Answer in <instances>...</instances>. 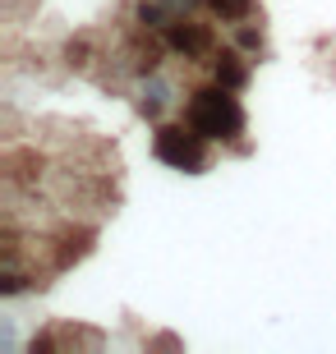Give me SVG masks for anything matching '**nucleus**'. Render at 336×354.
<instances>
[{"mask_svg": "<svg viewBox=\"0 0 336 354\" xmlns=\"http://www.w3.org/2000/svg\"><path fill=\"white\" fill-rule=\"evenodd\" d=\"M106 336L97 327H78V322H46L42 331L28 336V354H69V350H102Z\"/></svg>", "mask_w": 336, "mask_h": 354, "instance_id": "39448f33", "label": "nucleus"}, {"mask_svg": "<svg viewBox=\"0 0 336 354\" xmlns=\"http://www.w3.org/2000/svg\"><path fill=\"white\" fill-rule=\"evenodd\" d=\"M130 92H134V111H139L148 124H161V120L184 115V102H189V92H184L180 83L170 79L166 69H157V74L139 79Z\"/></svg>", "mask_w": 336, "mask_h": 354, "instance_id": "20e7f679", "label": "nucleus"}, {"mask_svg": "<svg viewBox=\"0 0 336 354\" xmlns=\"http://www.w3.org/2000/svg\"><path fill=\"white\" fill-rule=\"evenodd\" d=\"M203 10L212 14L221 28H240V24H249V19H263L258 0H203Z\"/></svg>", "mask_w": 336, "mask_h": 354, "instance_id": "6e6552de", "label": "nucleus"}, {"mask_svg": "<svg viewBox=\"0 0 336 354\" xmlns=\"http://www.w3.org/2000/svg\"><path fill=\"white\" fill-rule=\"evenodd\" d=\"M148 350H180V336H170V331H161V336H148Z\"/></svg>", "mask_w": 336, "mask_h": 354, "instance_id": "9d476101", "label": "nucleus"}, {"mask_svg": "<svg viewBox=\"0 0 336 354\" xmlns=\"http://www.w3.org/2000/svg\"><path fill=\"white\" fill-rule=\"evenodd\" d=\"M231 32V41L240 46L245 55H267V32H263V19H249V24H240V28H226Z\"/></svg>", "mask_w": 336, "mask_h": 354, "instance_id": "1a4fd4ad", "label": "nucleus"}, {"mask_svg": "<svg viewBox=\"0 0 336 354\" xmlns=\"http://www.w3.org/2000/svg\"><path fill=\"white\" fill-rule=\"evenodd\" d=\"M254 55H245L235 41H221V51L207 60V79H217L221 88H235V92H245L249 83H254Z\"/></svg>", "mask_w": 336, "mask_h": 354, "instance_id": "0eeeda50", "label": "nucleus"}, {"mask_svg": "<svg viewBox=\"0 0 336 354\" xmlns=\"http://www.w3.org/2000/svg\"><path fill=\"white\" fill-rule=\"evenodd\" d=\"M166 46L175 60H184V65H203L221 51V37H217V19L212 14H184V19H175V24L166 28Z\"/></svg>", "mask_w": 336, "mask_h": 354, "instance_id": "7ed1b4c3", "label": "nucleus"}, {"mask_svg": "<svg viewBox=\"0 0 336 354\" xmlns=\"http://www.w3.org/2000/svg\"><path fill=\"white\" fill-rule=\"evenodd\" d=\"M106 55H111L106 32L83 28V32L65 37V46H60V65H65L69 74H78V79H97V74H102V65H106Z\"/></svg>", "mask_w": 336, "mask_h": 354, "instance_id": "423d86ee", "label": "nucleus"}, {"mask_svg": "<svg viewBox=\"0 0 336 354\" xmlns=\"http://www.w3.org/2000/svg\"><path fill=\"white\" fill-rule=\"evenodd\" d=\"M184 120H189L203 138H212L217 147L231 143L235 152H249V143H245L249 111H245V102H240V92H235V88H221L217 79H207V83H198V88H189Z\"/></svg>", "mask_w": 336, "mask_h": 354, "instance_id": "f257e3e1", "label": "nucleus"}, {"mask_svg": "<svg viewBox=\"0 0 336 354\" xmlns=\"http://www.w3.org/2000/svg\"><path fill=\"white\" fill-rule=\"evenodd\" d=\"M212 147L217 143L203 138L184 115L152 124V157L161 166H170V171H180V175H203L212 166Z\"/></svg>", "mask_w": 336, "mask_h": 354, "instance_id": "f03ea898", "label": "nucleus"}]
</instances>
